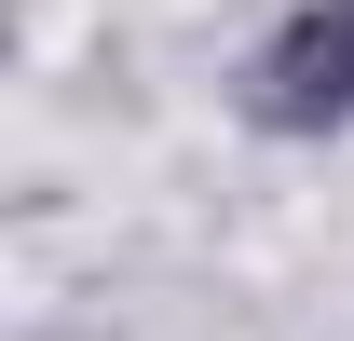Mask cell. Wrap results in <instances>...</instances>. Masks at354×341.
Returning a JSON list of instances; mask_svg holds the SVG:
<instances>
[{
    "instance_id": "6da1fadb",
    "label": "cell",
    "mask_w": 354,
    "mask_h": 341,
    "mask_svg": "<svg viewBox=\"0 0 354 341\" xmlns=\"http://www.w3.org/2000/svg\"><path fill=\"white\" fill-rule=\"evenodd\" d=\"M245 110H259L272 137H327V123H354V0H300V14L272 28L259 69H245Z\"/></svg>"
}]
</instances>
